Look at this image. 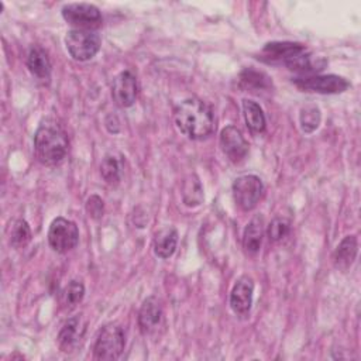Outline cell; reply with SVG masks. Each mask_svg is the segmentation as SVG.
Segmentation results:
<instances>
[{
  "mask_svg": "<svg viewBox=\"0 0 361 361\" xmlns=\"http://www.w3.org/2000/svg\"><path fill=\"white\" fill-rule=\"evenodd\" d=\"M173 120L179 131L190 140L207 138L214 130L212 107L197 97L179 102L173 109Z\"/></svg>",
  "mask_w": 361,
  "mask_h": 361,
  "instance_id": "cell-1",
  "label": "cell"
},
{
  "mask_svg": "<svg viewBox=\"0 0 361 361\" xmlns=\"http://www.w3.org/2000/svg\"><path fill=\"white\" fill-rule=\"evenodd\" d=\"M68 147V135L56 120L45 118L39 123L34 134V152L41 164L58 165L66 157Z\"/></svg>",
  "mask_w": 361,
  "mask_h": 361,
  "instance_id": "cell-2",
  "label": "cell"
},
{
  "mask_svg": "<svg viewBox=\"0 0 361 361\" xmlns=\"http://www.w3.org/2000/svg\"><path fill=\"white\" fill-rule=\"evenodd\" d=\"M102 38L94 30H69L65 35V47L69 55L79 62L92 59L100 49Z\"/></svg>",
  "mask_w": 361,
  "mask_h": 361,
  "instance_id": "cell-3",
  "label": "cell"
},
{
  "mask_svg": "<svg viewBox=\"0 0 361 361\" xmlns=\"http://www.w3.org/2000/svg\"><path fill=\"white\" fill-rule=\"evenodd\" d=\"M126 345L124 331L116 323L104 324L94 340L93 357L94 360H117Z\"/></svg>",
  "mask_w": 361,
  "mask_h": 361,
  "instance_id": "cell-4",
  "label": "cell"
},
{
  "mask_svg": "<svg viewBox=\"0 0 361 361\" xmlns=\"http://www.w3.org/2000/svg\"><path fill=\"white\" fill-rule=\"evenodd\" d=\"M233 197L235 204L244 210H252L264 195V183L257 175H243L234 179L233 186Z\"/></svg>",
  "mask_w": 361,
  "mask_h": 361,
  "instance_id": "cell-5",
  "label": "cell"
},
{
  "mask_svg": "<svg viewBox=\"0 0 361 361\" xmlns=\"http://www.w3.org/2000/svg\"><path fill=\"white\" fill-rule=\"evenodd\" d=\"M79 243L78 226L65 217H56L52 220L48 230V244L59 254H65L73 250Z\"/></svg>",
  "mask_w": 361,
  "mask_h": 361,
  "instance_id": "cell-6",
  "label": "cell"
},
{
  "mask_svg": "<svg viewBox=\"0 0 361 361\" xmlns=\"http://www.w3.org/2000/svg\"><path fill=\"white\" fill-rule=\"evenodd\" d=\"M295 86L305 92H316L322 94L343 93L350 87V82L338 75H306L292 79Z\"/></svg>",
  "mask_w": 361,
  "mask_h": 361,
  "instance_id": "cell-7",
  "label": "cell"
},
{
  "mask_svg": "<svg viewBox=\"0 0 361 361\" xmlns=\"http://www.w3.org/2000/svg\"><path fill=\"white\" fill-rule=\"evenodd\" d=\"M61 13L63 20L76 30H94L102 24L100 10L90 3H69Z\"/></svg>",
  "mask_w": 361,
  "mask_h": 361,
  "instance_id": "cell-8",
  "label": "cell"
},
{
  "mask_svg": "<svg viewBox=\"0 0 361 361\" xmlns=\"http://www.w3.org/2000/svg\"><path fill=\"white\" fill-rule=\"evenodd\" d=\"M138 327L142 336H155L164 327V310L158 298H147L138 312Z\"/></svg>",
  "mask_w": 361,
  "mask_h": 361,
  "instance_id": "cell-9",
  "label": "cell"
},
{
  "mask_svg": "<svg viewBox=\"0 0 361 361\" xmlns=\"http://www.w3.org/2000/svg\"><path fill=\"white\" fill-rule=\"evenodd\" d=\"M220 147L223 154L234 164L241 162L248 154V142L241 131L234 126H227L221 130Z\"/></svg>",
  "mask_w": 361,
  "mask_h": 361,
  "instance_id": "cell-10",
  "label": "cell"
},
{
  "mask_svg": "<svg viewBox=\"0 0 361 361\" xmlns=\"http://www.w3.org/2000/svg\"><path fill=\"white\" fill-rule=\"evenodd\" d=\"M138 94V85L135 76L130 71L120 72L111 85V97L120 107H130L134 104Z\"/></svg>",
  "mask_w": 361,
  "mask_h": 361,
  "instance_id": "cell-11",
  "label": "cell"
},
{
  "mask_svg": "<svg viewBox=\"0 0 361 361\" xmlns=\"http://www.w3.org/2000/svg\"><path fill=\"white\" fill-rule=\"evenodd\" d=\"M254 281L248 275L240 276L230 292V307L238 316H247L251 310Z\"/></svg>",
  "mask_w": 361,
  "mask_h": 361,
  "instance_id": "cell-12",
  "label": "cell"
},
{
  "mask_svg": "<svg viewBox=\"0 0 361 361\" xmlns=\"http://www.w3.org/2000/svg\"><path fill=\"white\" fill-rule=\"evenodd\" d=\"M305 49L306 47L298 42H289V41L268 42L262 48L258 59L267 63H286L289 59L303 52Z\"/></svg>",
  "mask_w": 361,
  "mask_h": 361,
  "instance_id": "cell-13",
  "label": "cell"
},
{
  "mask_svg": "<svg viewBox=\"0 0 361 361\" xmlns=\"http://www.w3.org/2000/svg\"><path fill=\"white\" fill-rule=\"evenodd\" d=\"M86 331V322L82 314L69 317L61 327L58 333V343L63 353L73 351L82 341Z\"/></svg>",
  "mask_w": 361,
  "mask_h": 361,
  "instance_id": "cell-14",
  "label": "cell"
},
{
  "mask_svg": "<svg viewBox=\"0 0 361 361\" xmlns=\"http://www.w3.org/2000/svg\"><path fill=\"white\" fill-rule=\"evenodd\" d=\"M176 244H178V231L172 226H166L158 230L152 241L155 255L162 259L169 258L175 252Z\"/></svg>",
  "mask_w": 361,
  "mask_h": 361,
  "instance_id": "cell-15",
  "label": "cell"
},
{
  "mask_svg": "<svg viewBox=\"0 0 361 361\" xmlns=\"http://www.w3.org/2000/svg\"><path fill=\"white\" fill-rule=\"evenodd\" d=\"M357 238L355 235H345L333 252V262L340 271H347L357 255Z\"/></svg>",
  "mask_w": 361,
  "mask_h": 361,
  "instance_id": "cell-16",
  "label": "cell"
},
{
  "mask_svg": "<svg viewBox=\"0 0 361 361\" xmlns=\"http://www.w3.org/2000/svg\"><path fill=\"white\" fill-rule=\"evenodd\" d=\"M264 235V219L255 216L245 226L243 233V247L248 254H257L261 248Z\"/></svg>",
  "mask_w": 361,
  "mask_h": 361,
  "instance_id": "cell-17",
  "label": "cell"
},
{
  "mask_svg": "<svg viewBox=\"0 0 361 361\" xmlns=\"http://www.w3.org/2000/svg\"><path fill=\"white\" fill-rule=\"evenodd\" d=\"M27 66L30 72L38 79H48L51 75L49 58L47 52L38 45L30 48L27 55Z\"/></svg>",
  "mask_w": 361,
  "mask_h": 361,
  "instance_id": "cell-18",
  "label": "cell"
},
{
  "mask_svg": "<svg viewBox=\"0 0 361 361\" xmlns=\"http://www.w3.org/2000/svg\"><path fill=\"white\" fill-rule=\"evenodd\" d=\"M238 85L241 89L250 90V92L268 90L272 87L271 78L267 73L252 68H245L241 71L238 76Z\"/></svg>",
  "mask_w": 361,
  "mask_h": 361,
  "instance_id": "cell-19",
  "label": "cell"
},
{
  "mask_svg": "<svg viewBox=\"0 0 361 361\" xmlns=\"http://www.w3.org/2000/svg\"><path fill=\"white\" fill-rule=\"evenodd\" d=\"M243 113H244L247 127L252 133L259 134L265 130V126H267L265 114H264L261 106L257 102L250 100V99H244L243 100Z\"/></svg>",
  "mask_w": 361,
  "mask_h": 361,
  "instance_id": "cell-20",
  "label": "cell"
},
{
  "mask_svg": "<svg viewBox=\"0 0 361 361\" xmlns=\"http://www.w3.org/2000/svg\"><path fill=\"white\" fill-rule=\"evenodd\" d=\"M182 199H183V203L188 207H196L203 202V199H204L203 186L200 183V179L195 173L188 175L183 179V182H182Z\"/></svg>",
  "mask_w": 361,
  "mask_h": 361,
  "instance_id": "cell-21",
  "label": "cell"
},
{
  "mask_svg": "<svg viewBox=\"0 0 361 361\" xmlns=\"http://www.w3.org/2000/svg\"><path fill=\"white\" fill-rule=\"evenodd\" d=\"M320 120H322L320 110L314 104H307L300 109L299 123H300V128L303 133H306V134L313 133L319 127Z\"/></svg>",
  "mask_w": 361,
  "mask_h": 361,
  "instance_id": "cell-22",
  "label": "cell"
},
{
  "mask_svg": "<svg viewBox=\"0 0 361 361\" xmlns=\"http://www.w3.org/2000/svg\"><path fill=\"white\" fill-rule=\"evenodd\" d=\"M31 240V228L23 219L14 221L10 231V245L14 248H24Z\"/></svg>",
  "mask_w": 361,
  "mask_h": 361,
  "instance_id": "cell-23",
  "label": "cell"
},
{
  "mask_svg": "<svg viewBox=\"0 0 361 361\" xmlns=\"http://www.w3.org/2000/svg\"><path fill=\"white\" fill-rule=\"evenodd\" d=\"M100 173L103 176V179L113 185V183H117L120 180V162L118 159L111 155V154H107L102 164H100Z\"/></svg>",
  "mask_w": 361,
  "mask_h": 361,
  "instance_id": "cell-24",
  "label": "cell"
},
{
  "mask_svg": "<svg viewBox=\"0 0 361 361\" xmlns=\"http://www.w3.org/2000/svg\"><path fill=\"white\" fill-rule=\"evenodd\" d=\"M289 231H290V223L283 217H275L267 227V235L272 243L281 241L289 234Z\"/></svg>",
  "mask_w": 361,
  "mask_h": 361,
  "instance_id": "cell-25",
  "label": "cell"
},
{
  "mask_svg": "<svg viewBox=\"0 0 361 361\" xmlns=\"http://www.w3.org/2000/svg\"><path fill=\"white\" fill-rule=\"evenodd\" d=\"M83 296H85V285L82 283V281L72 279L65 289V302L69 306H76L78 303L82 302Z\"/></svg>",
  "mask_w": 361,
  "mask_h": 361,
  "instance_id": "cell-26",
  "label": "cell"
},
{
  "mask_svg": "<svg viewBox=\"0 0 361 361\" xmlns=\"http://www.w3.org/2000/svg\"><path fill=\"white\" fill-rule=\"evenodd\" d=\"M85 207H86V213L89 214V217H92L93 220L102 219V216L104 213V202L97 195L89 196L87 200H86V206Z\"/></svg>",
  "mask_w": 361,
  "mask_h": 361,
  "instance_id": "cell-27",
  "label": "cell"
}]
</instances>
